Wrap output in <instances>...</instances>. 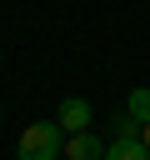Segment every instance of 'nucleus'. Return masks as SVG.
<instances>
[{"label": "nucleus", "instance_id": "nucleus-1", "mask_svg": "<svg viewBox=\"0 0 150 160\" xmlns=\"http://www.w3.org/2000/svg\"><path fill=\"white\" fill-rule=\"evenodd\" d=\"M65 155V130L55 120H35L20 130V145H15V160H60Z\"/></svg>", "mask_w": 150, "mask_h": 160}, {"label": "nucleus", "instance_id": "nucleus-2", "mask_svg": "<svg viewBox=\"0 0 150 160\" xmlns=\"http://www.w3.org/2000/svg\"><path fill=\"white\" fill-rule=\"evenodd\" d=\"M55 125H60L65 135L90 130V100H85V95H65V100H60V110H55Z\"/></svg>", "mask_w": 150, "mask_h": 160}, {"label": "nucleus", "instance_id": "nucleus-3", "mask_svg": "<svg viewBox=\"0 0 150 160\" xmlns=\"http://www.w3.org/2000/svg\"><path fill=\"white\" fill-rule=\"evenodd\" d=\"M110 145H100L95 130H80V135H65V160H105Z\"/></svg>", "mask_w": 150, "mask_h": 160}, {"label": "nucleus", "instance_id": "nucleus-4", "mask_svg": "<svg viewBox=\"0 0 150 160\" xmlns=\"http://www.w3.org/2000/svg\"><path fill=\"white\" fill-rule=\"evenodd\" d=\"M105 160H150V150H145L140 135H115L110 150H105Z\"/></svg>", "mask_w": 150, "mask_h": 160}, {"label": "nucleus", "instance_id": "nucleus-5", "mask_svg": "<svg viewBox=\"0 0 150 160\" xmlns=\"http://www.w3.org/2000/svg\"><path fill=\"white\" fill-rule=\"evenodd\" d=\"M135 125H150V90H130V110H125Z\"/></svg>", "mask_w": 150, "mask_h": 160}, {"label": "nucleus", "instance_id": "nucleus-6", "mask_svg": "<svg viewBox=\"0 0 150 160\" xmlns=\"http://www.w3.org/2000/svg\"><path fill=\"white\" fill-rule=\"evenodd\" d=\"M140 140H145V150H150V125H140Z\"/></svg>", "mask_w": 150, "mask_h": 160}]
</instances>
